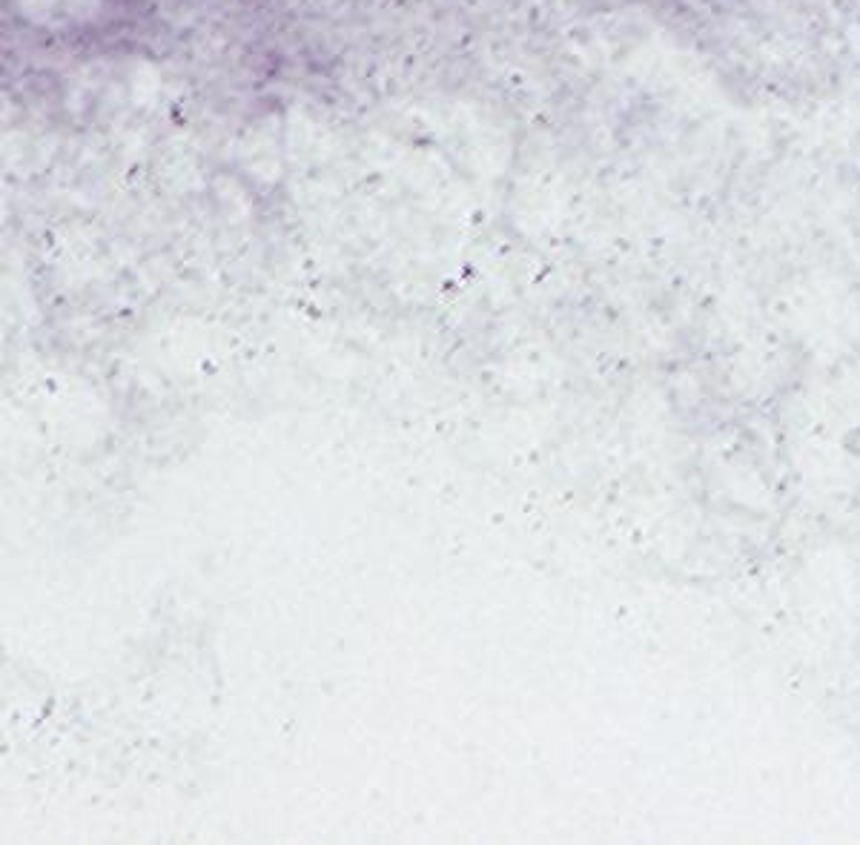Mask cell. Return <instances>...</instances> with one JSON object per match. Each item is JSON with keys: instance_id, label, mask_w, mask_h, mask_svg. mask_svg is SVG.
<instances>
[{"instance_id": "6da1fadb", "label": "cell", "mask_w": 860, "mask_h": 845, "mask_svg": "<svg viewBox=\"0 0 860 845\" xmlns=\"http://www.w3.org/2000/svg\"><path fill=\"white\" fill-rule=\"evenodd\" d=\"M843 43H846V49L855 55L860 61V23H846V29H843Z\"/></svg>"}]
</instances>
